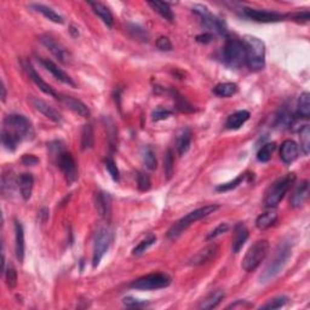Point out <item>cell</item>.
Segmentation results:
<instances>
[{"mask_svg":"<svg viewBox=\"0 0 310 310\" xmlns=\"http://www.w3.org/2000/svg\"><path fill=\"white\" fill-rule=\"evenodd\" d=\"M89 5L91 6L93 12L102 19L105 25H107L108 27H113V22H114L113 15L111 10L107 8L105 4H102V3H89Z\"/></svg>","mask_w":310,"mask_h":310,"instance_id":"f1b7e54d","label":"cell"},{"mask_svg":"<svg viewBox=\"0 0 310 310\" xmlns=\"http://www.w3.org/2000/svg\"><path fill=\"white\" fill-rule=\"evenodd\" d=\"M40 63H42L43 67H44L46 71H49L53 76H55L56 79L59 80V81L63 82V84L73 86V88H75L76 86L74 80H73L71 76L67 74L65 71H62L61 68H58V67L56 66L52 61H50V59H46V58H40Z\"/></svg>","mask_w":310,"mask_h":310,"instance_id":"d6986e66","label":"cell"},{"mask_svg":"<svg viewBox=\"0 0 310 310\" xmlns=\"http://www.w3.org/2000/svg\"><path fill=\"white\" fill-rule=\"evenodd\" d=\"M113 240V234L107 226H101L95 235V242H93V253H92V265L93 268L99 265L102 258L111 247Z\"/></svg>","mask_w":310,"mask_h":310,"instance_id":"9c48e42d","label":"cell"},{"mask_svg":"<svg viewBox=\"0 0 310 310\" xmlns=\"http://www.w3.org/2000/svg\"><path fill=\"white\" fill-rule=\"evenodd\" d=\"M296 179L295 173H287L284 177L279 178L275 183H273L269 191L266 192L264 204L268 209H274L280 204L284 196Z\"/></svg>","mask_w":310,"mask_h":310,"instance_id":"8992f818","label":"cell"},{"mask_svg":"<svg viewBox=\"0 0 310 310\" xmlns=\"http://www.w3.org/2000/svg\"><path fill=\"white\" fill-rule=\"evenodd\" d=\"M59 101H61L63 105H65L67 108L71 109L73 113L78 114L82 118H89L91 115V112H90V108L85 103H82L80 99H76L72 96H67V95H58Z\"/></svg>","mask_w":310,"mask_h":310,"instance_id":"9a60e30c","label":"cell"},{"mask_svg":"<svg viewBox=\"0 0 310 310\" xmlns=\"http://www.w3.org/2000/svg\"><path fill=\"white\" fill-rule=\"evenodd\" d=\"M299 138H301V149L304 155H308L310 152V129L309 125H304L299 132Z\"/></svg>","mask_w":310,"mask_h":310,"instance_id":"74e56055","label":"cell"},{"mask_svg":"<svg viewBox=\"0 0 310 310\" xmlns=\"http://www.w3.org/2000/svg\"><path fill=\"white\" fill-rule=\"evenodd\" d=\"M298 155L299 147L297 143L292 141V139H286L281 144V149H280V159H281V161L286 165H290L298 159Z\"/></svg>","mask_w":310,"mask_h":310,"instance_id":"2e32d148","label":"cell"},{"mask_svg":"<svg viewBox=\"0 0 310 310\" xmlns=\"http://www.w3.org/2000/svg\"><path fill=\"white\" fill-rule=\"evenodd\" d=\"M218 209H219V205L212 204V205H206V206H204V208L196 209V210H194V211L189 212L188 215H185L184 217L179 219L178 222H176L175 224H173L171 228L169 229L168 238L171 240L177 239L178 236L181 235L189 225L193 224V223L200 221V219L208 217V216L211 215V213H215Z\"/></svg>","mask_w":310,"mask_h":310,"instance_id":"277c9868","label":"cell"},{"mask_svg":"<svg viewBox=\"0 0 310 310\" xmlns=\"http://www.w3.org/2000/svg\"><path fill=\"white\" fill-rule=\"evenodd\" d=\"M308 194H309V183L308 181H303L301 184H298L295 193H293L291 199L292 208H299V206L304 204L306 198H308Z\"/></svg>","mask_w":310,"mask_h":310,"instance_id":"4316f807","label":"cell"},{"mask_svg":"<svg viewBox=\"0 0 310 310\" xmlns=\"http://www.w3.org/2000/svg\"><path fill=\"white\" fill-rule=\"evenodd\" d=\"M223 61L231 68L239 69L246 65L244 43L235 38H228L223 48Z\"/></svg>","mask_w":310,"mask_h":310,"instance_id":"5b68a950","label":"cell"},{"mask_svg":"<svg viewBox=\"0 0 310 310\" xmlns=\"http://www.w3.org/2000/svg\"><path fill=\"white\" fill-rule=\"evenodd\" d=\"M129 32L131 34L132 38L141 40V42H148L149 35L144 28L139 27L137 25H131L129 27Z\"/></svg>","mask_w":310,"mask_h":310,"instance_id":"ee69618b","label":"cell"},{"mask_svg":"<svg viewBox=\"0 0 310 310\" xmlns=\"http://www.w3.org/2000/svg\"><path fill=\"white\" fill-rule=\"evenodd\" d=\"M238 92V85L234 82H222L213 89V93L219 97H231Z\"/></svg>","mask_w":310,"mask_h":310,"instance_id":"e575fe53","label":"cell"},{"mask_svg":"<svg viewBox=\"0 0 310 310\" xmlns=\"http://www.w3.org/2000/svg\"><path fill=\"white\" fill-rule=\"evenodd\" d=\"M172 279L164 273H154L142 276L130 284V287L135 290H142V291H149V290H160L165 288L171 285Z\"/></svg>","mask_w":310,"mask_h":310,"instance_id":"ba28073f","label":"cell"},{"mask_svg":"<svg viewBox=\"0 0 310 310\" xmlns=\"http://www.w3.org/2000/svg\"><path fill=\"white\" fill-rule=\"evenodd\" d=\"M5 275V280H6V285H8L9 288H15L17 286V272H16L15 266L12 264H9L5 268L4 272Z\"/></svg>","mask_w":310,"mask_h":310,"instance_id":"60d3db41","label":"cell"},{"mask_svg":"<svg viewBox=\"0 0 310 310\" xmlns=\"http://www.w3.org/2000/svg\"><path fill=\"white\" fill-rule=\"evenodd\" d=\"M219 251V247L217 244H211L209 246H206L202 250H200V251L196 253V255L193 256L191 258V261H189V264L191 265H202L205 264V263H208L211 261L217 256V253Z\"/></svg>","mask_w":310,"mask_h":310,"instance_id":"e0dca14e","label":"cell"},{"mask_svg":"<svg viewBox=\"0 0 310 310\" xmlns=\"http://www.w3.org/2000/svg\"><path fill=\"white\" fill-rule=\"evenodd\" d=\"M250 119V112L249 111H238L233 113L232 115L228 116L226 119L225 126L229 130H238L245 124Z\"/></svg>","mask_w":310,"mask_h":310,"instance_id":"484cf974","label":"cell"},{"mask_svg":"<svg viewBox=\"0 0 310 310\" xmlns=\"http://www.w3.org/2000/svg\"><path fill=\"white\" fill-rule=\"evenodd\" d=\"M148 5L155 10L156 12L159 13L161 17H164L166 21H169L170 23H172L175 21V15H173L171 8L168 3H162V2H149Z\"/></svg>","mask_w":310,"mask_h":310,"instance_id":"1f68e13d","label":"cell"},{"mask_svg":"<svg viewBox=\"0 0 310 310\" xmlns=\"http://www.w3.org/2000/svg\"><path fill=\"white\" fill-rule=\"evenodd\" d=\"M18 187L21 196L23 200H29L33 193V187H34V178L32 173H22L18 178Z\"/></svg>","mask_w":310,"mask_h":310,"instance_id":"cb8c5ba5","label":"cell"},{"mask_svg":"<svg viewBox=\"0 0 310 310\" xmlns=\"http://www.w3.org/2000/svg\"><path fill=\"white\" fill-rule=\"evenodd\" d=\"M275 148H276L275 143H266V144L263 146L262 148L258 151L257 159L262 162L269 161L272 158L273 153H274V151H275Z\"/></svg>","mask_w":310,"mask_h":310,"instance_id":"f35d334b","label":"cell"},{"mask_svg":"<svg viewBox=\"0 0 310 310\" xmlns=\"http://www.w3.org/2000/svg\"><path fill=\"white\" fill-rule=\"evenodd\" d=\"M244 15L250 19H253V21L262 22V23H273V22L284 21L285 18L288 17L287 15H284V13H280L276 11H268V10H258V9H250V8L244 9Z\"/></svg>","mask_w":310,"mask_h":310,"instance_id":"7c38bea8","label":"cell"},{"mask_svg":"<svg viewBox=\"0 0 310 310\" xmlns=\"http://www.w3.org/2000/svg\"><path fill=\"white\" fill-rule=\"evenodd\" d=\"M122 303H124L126 306H129V308H142V306L148 305V302L141 301V299L131 297V296L122 299Z\"/></svg>","mask_w":310,"mask_h":310,"instance_id":"c3c4849f","label":"cell"},{"mask_svg":"<svg viewBox=\"0 0 310 310\" xmlns=\"http://www.w3.org/2000/svg\"><path fill=\"white\" fill-rule=\"evenodd\" d=\"M56 159H57L58 168L65 175L67 183L73 184L78 179V168H76V162L73 155L71 153L66 152L65 149H57Z\"/></svg>","mask_w":310,"mask_h":310,"instance_id":"30bf717a","label":"cell"},{"mask_svg":"<svg viewBox=\"0 0 310 310\" xmlns=\"http://www.w3.org/2000/svg\"><path fill=\"white\" fill-rule=\"evenodd\" d=\"M249 239V231L244 223H238L234 228V236H233L232 250L234 253H239L242 246L245 245L246 240Z\"/></svg>","mask_w":310,"mask_h":310,"instance_id":"7402d4cb","label":"cell"},{"mask_svg":"<svg viewBox=\"0 0 310 310\" xmlns=\"http://www.w3.org/2000/svg\"><path fill=\"white\" fill-rule=\"evenodd\" d=\"M291 253L292 245L290 244V241L285 240V241L280 242L279 246L275 250L274 257H273L271 263L266 265L265 271L262 273V275L259 276L261 282L265 284V282L271 281V280L275 279L280 273L284 271L285 265L287 264L288 259L291 257Z\"/></svg>","mask_w":310,"mask_h":310,"instance_id":"7a4b0ae2","label":"cell"},{"mask_svg":"<svg viewBox=\"0 0 310 310\" xmlns=\"http://www.w3.org/2000/svg\"><path fill=\"white\" fill-rule=\"evenodd\" d=\"M173 169H175V159H173V153L171 149H168L164 160V171L166 178L170 179L173 175Z\"/></svg>","mask_w":310,"mask_h":310,"instance_id":"7bdbcfd3","label":"cell"},{"mask_svg":"<svg viewBox=\"0 0 310 310\" xmlns=\"http://www.w3.org/2000/svg\"><path fill=\"white\" fill-rule=\"evenodd\" d=\"M156 48L161 50V51H171L172 44L168 36H160V38L156 40Z\"/></svg>","mask_w":310,"mask_h":310,"instance_id":"f907efd6","label":"cell"},{"mask_svg":"<svg viewBox=\"0 0 310 310\" xmlns=\"http://www.w3.org/2000/svg\"><path fill=\"white\" fill-rule=\"evenodd\" d=\"M15 247H16V256L19 262H23L25 259V232H23V226L18 221L15 222Z\"/></svg>","mask_w":310,"mask_h":310,"instance_id":"d4e9b609","label":"cell"},{"mask_svg":"<svg viewBox=\"0 0 310 310\" xmlns=\"http://www.w3.org/2000/svg\"><path fill=\"white\" fill-rule=\"evenodd\" d=\"M137 185L138 189L141 192H147L151 189V178H149V176L147 175L144 172H138L137 173Z\"/></svg>","mask_w":310,"mask_h":310,"instance_id":"7dc6e473","label":"cell"},{"mask_svg":"<svg viewBox=\"0 0 310 310\" xmlns=\"http://www.w3.org/2000/svg\"><path fill=\"white\" fill-rule=\"evenodd\" d=\"M293 119H295V116H292V113L290 112V109L285 106L280 109L278 115H276L275 124L278 125L279 128H288V126H292Z\"/></svg>","mask_w":310,"mask_h":310,"instance_id":"d590c367","label":"cell"},{"mask_svg":"<svg viewBox=\"0 0 310 310\" xmlns=\"http://www.w3.org/2000/svg\"><path fill=\"white\" fill-rule=\"evenodd\" d=\"M269 252V242L266 240H258L253 244L249 251L246 252L244 259H242V269L245 272H253L261 265Z\"/></svg>","mask_w":310,"mask_h":310,"instance_id":"52a82bcc","label":"cell"},{"mask_svg":"<svg viewBox=\"0 0 310 310\" xmlns=\"http://www.w3.org/2000/svg\"><path fill=\"white\" fill-rule=\"evenodd\" d=\"M96 209L102 218L109 221L112 216V199L108 193L99 191L96 193Z\"/></svg>","mask_w":310,"mask_h":310,"instance_id":"ac0fdd59","label":"cell"},{"mask_svg":"<svg viewBox=\"0 0 310 310\" xmlns=\"http://www.w3.org/2000/svg\"><path fill=\"white\" fill-rule=\"evenodd\" d=\"M105 165H106L107 171H108L109 175H111V177L114 179L115 182H119L120 172H119L118 166H116L115 161L113 160L112 156H107V158L105 159Z\"/></svg>","mask_w":310,"mask_h":310,"instance_id":"f6af8a7d","label":"cell"},{"mask_svg":"<svg viewBox=\"0 0 310 310\" xmlns=\"http://www.w3.org/2000/svg\"><path fill=\"white\" fill-rule=\"evenodd\" d=\"M171 114L172 112L169 111V109L162 108V107H158V108L153 112V121H160V120L168 119Z\"/></svg>","mask_w":310,"mask_h":310,"instance_id":"681fc988","label":"cell"},{"mask_svg":"<svg viewBox=\"0 0 310 310\" xmlns=\"http://www.w3.org/2000/svg\"><path fill=\"white\" fill-rule=\"evenodd\" d=\"M192 138L193 133L189 128H182L177 132V136H176V149H177L179 156L185 155L187 152L189 151L192 144Z\"/></svg>","mask_w":310,"mask_h":310,"instance_id":"44dd1931","label":"cell"},{"mask_svg":"<svg viewBox=\"0 0 310 310\" xmlns=\"http://www.w3.org/2000/svg\"><path fill=\"white\" fill-rule=\"evenodd\" d=\"M276 221H278V213L271 209L269 211L258 216L257 219H256V226L259 231H265V229L271 228Z\"/></svg>","mask_w":310,"mask_h":310,"instance_id":"f546056e","label":"cell"},{"mask_svg":"<svg viewBox=\"0 0 310 310\" xmlns=\"http://www.w3.org/2000/svg\"><path fill=\"white\" fill-rule=\"evenodd\" d=\"M288 17H292L295 21H297V22H308L310 18V13L308 10H305V11L293 13V15L288 16Z\"/></svg>","mask_w":310,"mask_h":310,"instance_id":"f5cc1de1","label":"cell"},{"mask_svg":"<svg viewBox=\"0 0 310 310\" xmlns=\"http://www.w3.org/2000/svg\"><path fill=\"white\" fill-rule=\"evenodd\" d=\"M25 69L29 78L32 79V81H34L35 85L38 86V88L42 90L43 92L46 93V95H49V96H52V97H55V98H58L59 93L56 92L55 90H53L51 86L48 84V82L44 81V80L42 79V76H40L38 73L35 72V69L33 68L32 65H29V63H25Z\"/></svg>","mask_w":310,"mask_h":310,"instance_id":"ffe728a7","label":"cell"},{"mask_svg":"<svg viewBox=\"0 0 310 310\" xmlns=\"http://www.w3.org/2000/svg\"><path fill=\"white\" fill-rule=\"evenodd\" d=\"M212 39H213V35H212V33H210V32H206V33H204V34H200L196 36V40H198L199 43H202V44L211 43Z\"/></svg>","mask_w":310,"mask_h":310,"instance_id":"11a10c76","label":"cell"},{"mask_svg":"<svg viewBox=\"0 0 310 310\" xmlns=\"http://www.w3.org/2000/svg\"><path fill=\"white\" fill-rule=\"evenodd\" d=\"M228 229H229V225L226 224V223H221V224H219L217 226V228L213 229V231L211 233H210V234L208 235V238H206V239H208V240H212V239L217 238V236L224 234V233L228 232Z\"/></svg>","mask_w":310,"mask_h":310,"instance_id":"816d5d0a","label":"cell"},{"mask_svg":"<svg viewBox=\"0 0 310 310\" xmlns=\"http://www.w3.org/2000/svg\"><path fill=\"white\" fill-rule=\"evenodd\" d=\"M22 162H23V164H25V165H27V166H32V165L38 164V162H39V159H38V158H35V156H34V155H32V154H26V155H23Z\"/></svg>","mask_w":310,"mask_h":310,"instance_id":"db71d44e","label":"cell"},{"mask_svg":"<svg viewBox=\"0 0 310 310\" xmlns=\"http://www.w3.org/2000/svg\"><path fill=\"white\" fill-rule=\"evenodd\" d=\"M16 179L12 172H6L2 177V192L6 198H11L15 194Z\"/></svg>","mask_w":310,"mask_h":310,"instance_id":"4dcf8cb0","label":"cell"},{"mask_svg":"<svg viewBox=\"0 0 310 310\" xmlns=\"http://www.w3.org/2000/svg\"><path fill=\"white\" fill-rule=\"evenodd\" d=\"M32 132V122L21 114L6 115L3 121L2 143L9 152H15L22 139Z\"/></svg>","mask_w":310,"mask_h":310,"instance_id":"6da1fadb","label":"cell"},{"mask_svg":"<svg viewBox=\"0 0 310 310\" xmlns=\"http://www.w3.org/2000/svg\"><path fill=\"white\" fill-rule=\"evenodd\" d=\"M28 101L31 102V105L34 107V108L38 111L39 113H42L43 115L46 116V118L51 120L53 122H61L62 121V115L58 111H56L52 106H50L49 103H46L43 99H40L39 97H35V96H29Z\"/></svg>","mask_w":310,"mask_h":310,"instance_id":"5bb4252c","label":"cell"},{"mask_svg":"<svg viewBox=\"0 0 310 310\" xmlns=\"http://www.w3.org/2000/svg\"><path fill=\"white\" fill-rule=\"evenodd\" d=\"M246 66L250 71L259 72L265 67V45L257 36L247 35L244 39Z\"/></svg>","mask_w":310,"mask_h":310,"instance_id":"3957f363","label":"cell"},{"mask_svg":"<svg viewBox=\"0 0 310 310\" xmlns=\"http://www.w3.org/2000/svg\"><path fill=\"white\" fill-rule=\"evenodd\" d=\"M93 143H95L93 128H92V125L86 124L84 126V129H82V132H81V148H82V151H86V149L92 148Z\"/></svg>","mask_w":310,"mask_h":310,"instance_id":"8d00e7d4","label":"cell"},{"mask_svg":"<svg viewBox=\"0 0 310 310\" xmlns=\"http://www.w3.org/2000/svg\"><path fill=\"white\" fill-rule=\"evenodd\" d=\"M5 99H6V86H5L4 80H3V82H2V101L5 102Z\"/></svg>","mask_w":310,"mask_h":310,"instance_id":"9f6ffc18","label":"cell"},{"mask_svg":"<svg viewBox=\"0 0 310 310\" xmlns=\"http://www.w3.org/2000/svg\"><path fill=\"white\" fill-rule=\"evenodd\" d=\"M245 176L244 175H240L236 177L235 179H233V181L228 182V183H224V184H219L216 187V191L217 192H229V191H233V189H235L236 187H238L240 183H241L242 181H244Z\"/></svg>","mask_w":310,"mask_h":310,"instance_id":"bcb514c9","label":"cell"},{"mask_svg":"<svg viewBox=\"0 0 310 310\" xmlns=\"http://www.w3.org/2000/svg\"><path fill=\"white\" fill-rule=\"evenodd\" d=\"M297 116L298 118L308 119L310 116V95L309 92H303L299 96L297 106Z\"/></svg>","mask_w":310,"mask_h":310,"instance_id":"836d02e7","label":"cell"},{"mask_svg":"<svg viewBox=\"0 0 310 310\" xmlns=\"http://www.w3.org/2000/svg\"><path fill=\"white\" fill-rule=\"evenodd\" d=\"M40 42H42V44L44 45L59 62L67 65V63H69V61H71V55H69V52L67 51L65 46L59 44L55 38H52V36L50 35H42L40 36Z\"/></svg>","mask_w":310,"mask_h":310,"instance_id":"4fadbf2b","label":"cell"},{"mask_svg":"<svg viewBox=\"0 0 310 310\" xmlns=\"http://www.w3.org/2000/svg\"><path fill=\"white\" fill-rule=\"evenodd\" d=\"M31 8L33 10H35L36 12H40L45 18H48L49 21H51L53 23H57V25H62L65 22V19L59 13H57L55 10L49 8V6L43 5V4H32Z\"/></svg>","mask_w":310,"mask_h":310,"instance_id":"83f0119b","label":"cell"},{"mask_svg":"<svg viewBox=\"0 0 310 310\" xmlns=\"http://www.w3.org/2000/svg\"><path fill=\"white\" fill-rule=\"evenodd\" d=\"M193 12L196 13L200 18H201L202 23L209 29H212L213 32L217 33L219 35H225L226 28L224 22L221 18L216 17L213 13L210 12V10L204 5H194L193 6Z\"/></svg>","mask_w":310,"mask_h":310,"instance_id":"8fae6325","label":"cell"},{"mask_svg":"<svg viewBox=\"0 0 310 310\" xmlns=\"http://www.w3.org/2000/svg\"><path fill=\"white\" fill-rule=\"evenodd\" d=\"M225 297V293L223 290H216V291H212L211 293H209L206 297L202 299L201 303H200L199 309H215L217 308L223 299Z\"/></svg>","mask_w":310,"mask_h":310,"instance_id":"603a6c76","label":"cell"},{"mask_svg":"<svg viewBox=\"0 0 310 310\" xmlns=\"http://www.w3.org/2000/svg\"><path fill=\"white\" fill-rule=\"evenodd\" d=\"M142 159L144 165L149 170H155L158 168V160H156L155 151L153 149L152 146H146L142 148Z\"/></svg>","mask_w":310,"mask_h":310,"instance_id":"d6a6232c","label":"cell"},{"mask_svg":"<svg viewBox=\"0 0 310 310\" xmlns=\"http://www.w3.org/2000/svg\"><path fill=\"white\" fill-rule=\"evenodd\" d=\"M288 302L287 296H278V297L271 299L261 306V309H280L282 306H285Z\"/></svg>","mask_w":310,"mask_h":310,"instance_id":"b9f144b4","label":"cell"},{"mask_svg":"<svg viewBox=\"0 0 310 310\" xmlns=\"http://www.w3.org/2000/svg\"><path fill=\"white\" fill-rule=\"evenodd\" d=\"M155 242H156V238L154 235H151L149 238H147L146 240H143V241L139 242V244L132 250V255L133 256L143 255V253H144L149 247H152Z\"/></svg>","mask_w":310,"mask_h":310,"instance_id":"ab89813d","label":"cell"}]
</instances>
